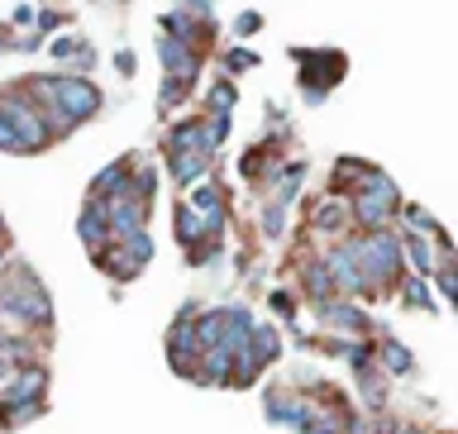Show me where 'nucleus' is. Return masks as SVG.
I'll return each mask as SVG.
<instances>
[{
    "mask_svg": "<svg viewBox=\"0 0 458 434\" xmlns=\"http://www.w3.org/2000/svg\"><path fill=\"white\" fill-rule=\"evenodd\" d=\"M96 263H106L110 277H139L143 268L153 263V234L148 229H139V234H129L124 243H114V253H96Z\"/></svg>",
    "mask_w": 458,
    "mask_h": 434,
    "instance_id": "nucleus-8",
    "label": "nucleus"
},
{
    "mask_svg": "<svg viewBox=\"0 0 458 434\" xmlns=\"http://www.w3.org/2000/svg\"><path fill=\"white\" fill-rule=\"evenodd\" d=\"M114 67H120V72H124V77H134V53H129V48H124L120 57H114Z\"/></svg>",
    "mask_w": 458,
    "mask_h": 434,
    "instance_id": "nucleus-33",
    "label": "nucleus"
},
{
    "mask_svg": "<svg viewBox=\"0 0 458 434\" xmlns=\"http://www.w3.org/2000/svg\"><path fill=\"white\" fill-rule=\"evenodd\" d=\"M153 191H157V172L153 167H129V186H124V196L129 200H139V206H153Z\"/></svg>",
    "mask_w": 458,
    "mask_h": 434,
    "instance_id": "nucleus-20",
    "label": "nucleus"
},
{
    "mask_svg": "<svg viewBox=\"0 0 458 434\" xmlns=\"http://www.w3.org/2000/svg\"><path fill=\"white\" fill-rule=\"evenodd\" d=\"M177 239L186 243V249H191V258H206V249H200V239H206V225H200V215L186 206H177Z\"/></svg>",
    "mask_w": 458,
    "mask_h": 434,
    "instance_id": "nucleus-17",
    "label": "nucleus"
},
{
    "mask_svg": "<svg viewBox=\"0 0 458 434\" xmlns=\"http://www.w3.org/2000/svg\"><path fill=\"white\" fill-rule=\"evenodd\" d=\"M34 96H43L53 106V115H63V124H81L100 110V86L91 77H72V72H53V77H34Z\"/></svg>",
    "mask_w": 458,
    "mask_h": 434,
    "instance_id": "nucleus-1",
    "label": "nucleus"
},
{
    "mask_svg": "<svg viewBox=\"0 0 458 434\" xmlns=\"http://www.w3.org/2000/svg\"><path fill=\"white\" fill-rule=\"evenodd\" d=\"M186 206H191L200 215V225H206V234L210 239H220V229H225V191L215 182H196V186H186Z\"/></svg>",
    "mask_w": 458,
    "mask_h": 434,
    "instance_id": "nucleus-9",
    "label": "nucleus"
},
{
    "mask_svg": "<svg viewBox=\"0 0 458 434\" xmlns=\"http://www.w3.org/2000/svg\"><path fill=\"white\" fill-rule=\"evenodd\" d=\"M72 53H77V38H57L53 43V57H72Z\"/></svg>",
    "mask_w": 458,
    "mask_h": 434,
    "instance_id": "nucleus-32",
    "label": "nucleus"
},
{
    "mask_svg": "<svg viewBox=\"0 0 458 434\" xmlns=\"http://www.w3.org/2000/svg\"><path fill=\"white\" fill-rule=\"evenodd\" d=\"M106 225H110V243H124L129 234H139V229H148V206H139V200H106Z\"/></svg>",
    "mask_w": 458,
    "mask_h": 434,
    "instance_id": "nucleus-10",
    "label": "nucleus"
},
{
    "mask_svg": "<svg viewBox=\"0 0 458 434\" xmlns=\"http://www.w3.org/2000/svg\"><path fill=\"white\" fill-rule=\"evenodd\" d=\"M349 253H353L358 272H363L368 292L396 282V272H401V243H396L392 229H368V234L349 239Z\"/></svg>",
    "mask_w": 458,
    "mask_h": 434,
    "instance_id": "nucleus-3",
    "label": "nucleus"
},
{
    "mask_svg": "<svg viewBox=\"0 0 458 434\" xmlns=\"http://www.w3.org/2000/svg\"><path fill=\"white\" fill-rule=\"evenodd\" d=\"M210 143H206V124L200 120H186L167 134V163H172V177L182 186H196L206 182V167H210Z\"/></svg>",
    "mask_w": 458,
    "mask_h": 434,
    "instance_id": "nucleus-5",
    "label": "nucleus"
},
{
    "mask_svg": "<svg viewBox=\"0 0 458 434\" xmlns=\"http://www.w3.org/2000/svg\"><path fill=\"white\" fill-rule=\"evenodd\" d=\"M0 153H29L24 143H20V134L10 129V120H5V115H0Z\"/></svg>",
    "mask_w": 458,
    "mask_h": 434,
    "instance_id": "nucleus-28",
    "label": "nucleus"
},
{
    "mask_svg": "<svg viewBox=\"0 0 458 434\" xmlns=\"http://www.w3.org/2000/svg\"><path fill=\"white\" fill-rule=\"evenodd\" d=\"M396 434H420V430H415V425H406V430H396Z\"/></svg>",
    "mask_w": 458,
    "mask_h": 434,
    "instance_id": "nucleus-35",
    "label": "nucleus"
},
{
    "mask_svg": "<svg viewBox=\"0 0 458 434\" xmlns=\"http://www.w3.org/2000/svg\"><path fill=\"white\" fill-rule=\"evenodd\" d=\"M401 296H406L411 311H435V296H429V282L425 277H411L406 286H401Z\"/></svg>",
    "mask_w": 458,
    "mask_h": 434,
    "instance_id": "nucleus-22",
    "label": "nucleus"
},
{
    "mask_svg": "<svg viewBox=\"0 0 458 434\" xmlns=\"http://www.w3.org/2000/svg\"><path fill=\"white\" fill-rule=\"evenodd\" d=\"M258 29H263V14H253V10H243L239 20H234V34H239V38H249V34H258Z\"/></svg>",
    "mask_w": 458,
    "mask_h": 434,
    "instance_id": "nucleus-29",
    "label": "nucleus"
},
{
    "mask_svg": "<svg viewBox=\"0 0 458 434\" xmlns=\"http://www.w3.org/2000/svg\"><path fill=\"white\" fill-rule=\"evenodd\" d=\"M320 320L335 325V329H349V335H363L368 329V315L353 306V301H320Z\"/></svg>",
    "mask_w": 458,
    "mask_h": 434,
    "instance_id": "nucleus-14",
    "label": "nucleus"
},
{
    "mask_svg": "<svg viewBox=\"0 0 458 434\" xmlns=\"http://www.w3.org/2000/svg\"><path fill=\"white\" fill-rule=\"evenodd\" d=\"M429 277H435V282H439V301H444V306H449V301L458 296V282H454V268H449V263H439L435 272H429Z\"/></svg>",
    "mask_w": 458,
    "mask_h": 434,
    "instance_id": "nucleus-24",
    "label": "nucleus"
},
{
    "mask_svg": "<svg viewBox=\"0 0 458 434\" xmlns=\"http://www.w3.org/2000/svg\"><path fill=\"white\" fill-rule=\"evenodd\" d=\"M229 63H234V67H253L258 57H253V53H243V48H234V53H229Z\"/></svg>",
    "mask_w": 458,
    "mask_h": 434,
    "instance_id": "nucleus-34",
    "label": "nucleus"
},
{
    "mask_svg": "<svg viewBox=\"0 0 458 434\" xmlns=\"http://www.w3.org/2000/svg\"><path fill=\"white\" fill-rule=\"evenodd\" d=\"M220 335H225V311H210V315H196V320H191V339H196L200 353L215 349Z\"/></svg>",
    "mask_w": 458,
    "mask_h": 434,
    "instance_id": "nucleus-19",
    "label": "nucleus"
},
{
    "mask_svg": "<svg viewBox=\"0 0 458 434\" xmlns=\"http://www.w3.org/2000/svg\"><path fill=\"white\" fill-rule=\"evenodd\" d=\"M234 100H239L234 81H215L210 86V115H229V110H234Z\"/></svg>",
    "mask_w": 458,
    "mask_h": 434,
    "instance_id": "nucleus-23",
    "label": "nucleus"
},
{
    "mask_svg": "<svg viewBox=\"0 0 458 434\" xmlns=\"http://www.w3.org/2000/svg\"><path fill=\"white\" fill-rule=\"evenodd\" d=\"M0 243H5V220H0Z\"/></svg>",
    "mask_w": 458,
    "mask_h": 434,
    "instance_id": "nucleus-36",
    "label": "nucleus"
},
{
    "mask_svg": "<svg viewBox=\"0 0 458 434\" xmlns=\"http://www.w3.org/2000/svg\"><path fill=\"white\" fill-rule=\"evenodd\" d=\"M310 225H315V234H339V229L349 225V200H344V196L320 200L315 215H310Z\"/></svg>",
    "mask_w": 458,
    "mask_h": 434,
    "instance_id": "nucleus-16",
    "label": "nucleus"
},
{
    "mask_svg": "<svg viewBox=\"0 0 458 434\" xmlns=\"http://www.w3.org/2000/svg\"><path fill=\"white\" fill-rule=\"evenodd\" d=\"M0 115L10 120V129L20 134V143H24L29 153H38V149H48V143H53L48 124H43L38 106H34L29 96H0Z\"/></svg>",
    "mask_w": 458,
    "mask_h": 434,
    "instance_id": "nucleus-7",
    "label": "nucleus"
},
{
    "mask_svg": "<svg viewBox=\"0 0 458 434\" xmlns=\"http://www.w3.org/2000/svg\"><path fill=\"white\" fill-rule=\"evenodd\" d=\"M272 311H277V315H296V301L286 292H272Z\"/></svg>",
    "mask_w": 458,
    "mask_h": 434,
    "instance_id": "nucleus-31",
    "label": "nucleus"
},
{
    "mask_svg": "<svg viewBox=\"0 0 458 434\" xmlns=\"http://www.w3.org/2000/svg\"><path fill=\"white\" fill-rule=\"evenodd\" d=\"M377 363H382V372H392V378H406V372L415 368V358L401 339H382L377 344Z\"/></svg>",
    "mask_w": 458,
    "mask_h": 434,
    "instance_id": "nucleus-18",
    "label": "nucleus"
},
{
    "mask_svg": "<svg viewBox=\"0 0 458 434\" xmlns=\"http://www.w3.org/2000/svg\"><path fill=\"white\" fill-rule=\"evenodd\" d=\"M396 243H401V268H411V277H429V272L439 268V258H435V249H429L425 234H406Z\"/></svg>",
    "mask_w": 458,
    "mask_h": 434,
    "instance_id": "nucleus-13",
    "label": "nucleus"
},
{
    "mask_svg": "<svg viewBox=\"0 0 458 434\" xmlns=\"http://www.w3.org/2000/svg\"><path fill=\"white\" fill-rule=\"evenodd\" d=\"M358 382H363V401H368L372 411H377L382 401H386V382H382V378H372V372H363Z\"/></svg>",
    "mask_w": 458,
    "mask_h": 434,
    "instance_id": "nucleus-25",
    "label": "nucleus"
},
{
    "mask_svg": "<svg viewBox=\"0 0 458 434\" xmlns=\"http://www.w3.org/2000/svg\"><path fill=\"white\" fill-rule=\"evenodd\" d=\"M368 172H372L368 163H335V182H353V186H358ZM353 186H349V191H353Z\"/></svg>",
    "mask_w": 458,
    "mask_h": 434,
    "instance_id": "nucleus-26",
    "label": "nucleus"
},
{
    "mask_svg": "<svg viewBox=\"0 0 458 434\" xmlns=\"http://www.w3.org/2000/svg\"><path fill=\"white\" fill-rule=\"evenodd\" d=\"M301 286H306V292H310L315 301H329L335 282H329V272H325L320 258H306V263H301Z\"/></svg>",
    "mask_w": 458,
    "mask_h": 434,
    "instance_id": "nucleus-21",
    "label": "nucleus"
},
{
    "mask_svg": "<svg viewBox=\"0 0 458 434\" xmlns=\"http://www.w3.org/2000/svg\"><path fill=\"white\" fill-rule=\"evenodd\" d=\"M320 263H325V272H329V282H335V292H344V296H368V282H363V272H358V263H353L349 243H344V249H329Z\"/></svg>",
    "mask_w": 458,
    "mask_h": 434,
    "instance_id": "nucleus-11",
    "label": "nucleus"
},
{
    "mask_svg": "<svg viewBox=\"0 0 458 434\" xmlns=\"http://www.w3.org/2000/svg\"><path fill=\"white\" fill-rule=\"evenodd\" d=\"M163 24L172 29V38H177V43H191V34H196V29H191V20H186V10H182V14H167Z\"/></svg>",
    "mask_w": 458,
    "mask_h": 434,
    "instance_id": "nucleus-27",
    "label": "nucleus"
},
{
    "mask_svg": "<svg viewBox=\"0 0 458 434\" xmlns=\"http://www.w3.org/2000/svg\"><path fill=\"white\" fill-rule=\"evenodd\" d=\"M282 215H286L282 206H267V210H263V234H267V239L282 234Z\"/></svg>",
    "mask_w": 458,
    "mask_h": 434,
    "instance_id": "nucleus-30",
    "label": "nucleus"
},
{
    "mask_svg": "<svg viewBox=\"0 0 458 434\" xmlns=\"http://www.w3.org/2000/svg\"><path fill=\"white\" fill-rule=\"evenodd\" d=\"M129 167H134V163H110V167H100L96 177H91V200H120L124 186H129Z\"/></svg>",
    "mask_w": 458,
    "mask_h": 434,
    "instance_id": "nucleus-15",
    "label": "nucleus"
},
{
    "mask_svg": "<svg viewBox=\"0 0 458 434\" xmlns=\"http://www.w3.org/2000/svg\"><path fill=\"white\" fill-rule=\"evenodd\" d=\"M0 315L24 329H48L53 325V301L38 286L34 272H14V277H0Z\"/></svg>",
    "mask_w": 458,
    "mask_h": 434,
    "instance_id": "nucleus-2",
    "label": "nucleus"
},
{
    "mask_svg": "<svg viewBox=\"0 0 458 434\" xmlns=\"http://www.w3.org/2000/svg\"><path fill=\"white\" fill-rule=\"evenodd\" d=\"M401 206L396 196V182L382 177V172H368L363 182L353 186V200H349V220H358L363 229H386L392 210Z\"/></svg>",
    "mask_w": 458,
    "mask_h": 434,
    "instance_id": "nucleus-6",
    "label": "nucleus"
},
{
    "mask_svg": "<svg viewBox=\"0 0 458 434\" xmlns=\"http://www.w3.org/2000/svg\"><path fill=\"white\" fill-rule=\"evenodd\" d=\"M43 392H48V372L34 368V363L14 368L5 378V387H0V425L5 430L29 425L43 411Z\"/></svg>",
    "mask_w": 458,
    "mask_h": 434,
    "instance_id": "nucleus-4",
    "label": "nucleus"
},
{
    "mask_svg": "<svg viewBox=\"0 0 458 434\" xmlns=\"http://www.w3.org/2000/svg\"><path fill=\"white\" fill-rule=\"evenodd\" d=\"M77 239H81L91 253H106V243H110L106 200H91V196H86V206H81V215H77Z\"/></svg>",
    "mask_w": 458,
    "mask_h": 434,
    "instance_id": "nucleus-12",
    "label": "nucleus"
}]
</instances>
